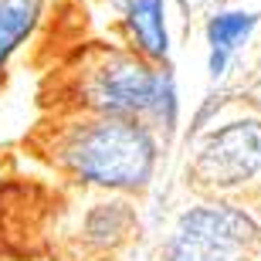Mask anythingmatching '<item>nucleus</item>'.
<instances>
[{
	"mask_svg": "<svg viewBox=\"0 0 261 261\" xmlns=\"http://www.w3.org/2000/svg\"><path fill=\"white\" fill-rule=\"evenodd\" d=\"M41 17V0H0V78L7 61L31 38Z\"/></svg>",
	"mask_w": 261,
	"mask_h": 261,
	"instance_id": "nucleus-7",
	"label": "nucleus"
},
{
	"mask_svg": "<svg viewBox=\"0 0 261 261\" xmlns=\"http://www.w3.org/2000/svg\"><path fill=\"white\" fill-rule=\"evenodd\" d=\"M163 68L149 65L133 51H98L78 75V106L85 116H116L149 122L163 82Z\"/></svg>",
	"mask_w": 261,
	"mask_h": 261,
	"instance_id": "nucleus-2",
	"label": "nucleus"
},
{
	"mask_svg": "<svg viewBox=\"0 0 261 261\" xmlns=\"http://www.w3.org/2000/svg\"><path fill=\"white\" fill-rule=\"evenodd\" d=\"M126 38L129 51L163 68L170 58V31H166L163 0H133L126 7Z\"/></svg>",
	"mask_w": 261,
	"mask_h": 261,
	"instance_id": "nucleus-5",
	"label": "nucleus"
},
{
	"mask_svg": "<svg viewBox=\"0 0 261 261\" xmlns=\"http://www.w3.org/2000/svg\"><path fill=\"white\" fill-rule=\"evenodd\" d=\"M261 224L244 207L211 200L187 207L163 244V261H254Z\"/></svg>",
	"mask_w": 261,
	"mask_h": 261,
	"instance_id": "nucleus-3",
	"label": "nucleus"
},
{
	"mask_svg": "<svg viewBox=\"0 0 261 261\" xmlns=\"http://www.w3.org/2000/svg\"><path fill=\"white\" fill-rule=\"evenodd\" d=\"M106 4H112V7H122V10H126L129 4H133V0H106Z\"/></svg>",
	"mask_w": 261,
	"mask_h": 261,
	"instance_id": "nucleus-10",
	"label": "nucleus"
},
{
	"mask_svg": "<svg viewBox=\"0 0 261 261\" xmlns=\"http://www.w3.org/2000/svg\"><path fill=\"white\" fill-rule=\"evenodd\" d=\"M190 176L203 190H238L261 176V119H234L200 143Z\"/></svg>",
	"mask_w": 261,
	"mask_h": 261,
	"instance_id": "nucleus-4",
	"label": "nucleus"
},
{
	"mask_svg": "<svg viewBox=\"0 0 261 261\" xmlns=\"http://www.w3.org/2000/svg\"><path fill=\"white\" fill-rule=\"evenodd\" d=\"M55 160L78 184L109 194H133L153 180L160 139L143 119L82 116L58 133Z\"/></svg>",
	"mask_w": 261,
	"mask_h": 261,
	"instance_id": "nucleus-1",
	"label": "nucleus"
},
{
	"mask_svg": "<svg viewBox=\"0 0 261 261\" xmlns=\"http://www.w3.org/2000/svg\"><path fill=\"white\" fill-rule=\"evenodd\" d=\"M133 227V214L126 211L122 200L112 203H95V211L85 217V238L92 244H102V248H112L126 238V231Z\"/></svg>",
	"mask_w": 261,
	"mask_h": 261,
	"instance_id": "nucleus-8",
	"label": "nucleus"
},
{
	"mask_svg": "<svg viewBox=\"0 0 261 261\" xmlns=\"http://www.w3.org/2000/svg\"><path fill=\"white\" fill-rule=\"evenodd\" d=\"M254 31V14L251 10H217L207 20V68L211 78H221L238 55L248 34Z\"/></svg>",
	"mask_w": 261,
	"mask_h": 261,
	"instance_id": "nucleus-6",
	"label": "nucleus"
},
{
	"mask_svg": "<svg viewBox=\"0 0 261 261\" xmlns=\"http://www.w3.org/2000/svg\"><path fill=\"white\" fill-rule=\"evenodd\" d=\"M176 4H180V7H184V10H197V7H200V4H203V0H176Z\"/></svg>",
	"mask_w": 261,
	"mask_h": 261,
	"instance_id": "nucleus-9",
	"label": "nucleus"
}]
</instances>
